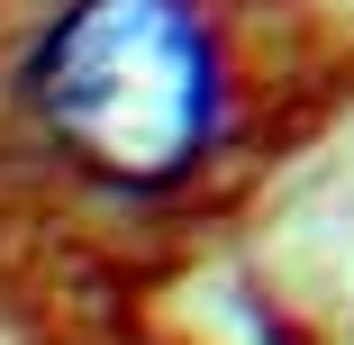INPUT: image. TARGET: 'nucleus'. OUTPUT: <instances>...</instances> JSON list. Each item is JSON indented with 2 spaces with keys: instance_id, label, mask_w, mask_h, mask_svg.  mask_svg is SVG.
<instances>
[{
  "instance_id": "nucleus-1",
  "label": "nucleus",
  "mask_w": 354,
  "mask_h": 345,
  "mask_svg": "<svg viewBox=\"0 0 354 345\" xmlns=\"http://www.w3.org/2000/svg\"><path fill=\"white\" fill-rule=\"evenodd\" d=\"M46 146L109 191H173L227 109L218 37L191 0H64L28 55Z\"/></svg>"
}]
</instances>
